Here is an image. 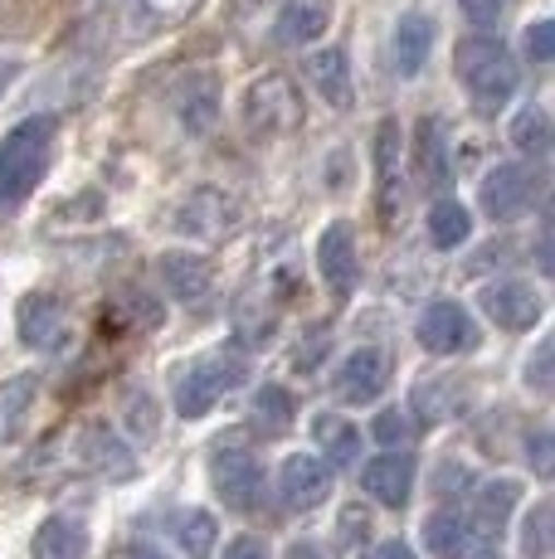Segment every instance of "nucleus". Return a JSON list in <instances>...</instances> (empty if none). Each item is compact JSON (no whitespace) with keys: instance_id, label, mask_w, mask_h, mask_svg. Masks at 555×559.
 Listing matches in <instances>:
<instances>
[{"instance_id":"9d476101","label":"nucleus","mask_w":555,"mask_h":559,"mask_svg":"<svg viewBox=\"0 0 555 559\" xmlns=\"http://www.w3.org/2000/svg\"><path fill=\"white\" fill-rule=\"evenodd\" d=\"M390 384V356L380 346H356L332 370V390L341 404H376Z\"/></svg>"},{"instance_id":"c85d7f7f","label":"nucleus","mask_w":555,"mask_h":559,"mask_svg":"<svg viewBox=\"0 0 555 559\" xmlns=\"http://www.w3.org/2000/svg\"><path fill=\"white\" fill-rule=\"evenodd\" d=\"M414 414H420L424 424H439V418L463 414V390H458L453 380H424L420 394H414Z\"/></svg>"},{"instance_id":"6e6552de","label":"nucleus","mask_w":555,"mask_h":559,"mask_svg":"<svg viewBox=\"0 0 555 559\" xmlns=\"http://www.w3.org/2000/svg\"><path fill=\"white\" fill-rule=\"evenodd\" d=\"M336 487V472L322 453H287L278 467V501L283 511H317Z\"/></svg>"},{"instance_id":"9b49d317","label":"nucleus","mask_w":555,"mask_h":559,"mask_svg":"<svg viewBox=\"0 0 555 559\" xmlns=\"http://www.w3.org/2000/svg\"><path fill=\"white\" fill-rule=\"evenodd\" d=\"M20 336H25L29 350L59 356V350L73 341V317H69V307H63V297L29 293L25 302H20Z\"/></svg>"},{"instance_id":"4c0bfd02","label":"nucleus","mask_w":555,"mask_h":559,"mask_svg":"<svg viewBox=\"0 0 555 559\" xmlns=\"http://www.w3.org/2000/svg\"><path fill=\"white\" fill-rule=\"evenodd\" d=\"M527 448H531V467H536V477H551V433L546 428H536Z\"/></svg>"},{"instance_id":"7c9ffc66","label":"nucleus","mask_w":555,"mask_h":559,"mask_svg":"<svg viewBox=\"0 0 555 559\" xmlns=\"http://www.w3.org/2000/svg\"><path fill=\"white\" fill-rule=\"evenodd\" d=\"M176 540H180V550H186L190 559H205L210 550H215V540H220V521L210 511H186L180 515V531H176Z\"/></svg>"},{"instance_id":"c756f323","label":"nucleus","mask_w":555,"mask_h":559,"mask_svg":"<svg viewBox=\"0 0 555 559\" xmlns=\"http://www.w3.org/2000/svg\"><path fill=\"white\" fill-rule=\"evenodd\" d=\"M468 234H473V219H468V210L458 200H439L429 210V239H434V249H458V243H468Z\"/></svg>"},{"instance_id":"a878e982","label":"nucleus","mask_w":555,"mask_h":559,"mask_svg":"<svg viewBox=\"0 0 555 559\" xmlns=\"http://www.w3.org/2000/svg\"><path fill=\"white\" fill-rule=\"evenodd\" d=\"M312 443L332 467H356L361 462V428L341 414H317L312 418Z\"/></svg>"},{"instance_id":"e433bc0d","label":"nucleus","mask_w":555,"mask_h":559,"mask_svg":"<svg viewBox=\"0 0 555 559\" xmlns=\"http://www.w3.org/2000/svg\"><path fill=\"white\" fill-rule=\"evenodd\" d=\"M527 53L536 63H551V53H555V25L551 20H536V25L527 29Z\"/></svg>"},{"instance_id":"2eb2a0df","label":"nucleus","mask_w":555,"mask_h":559,"mask_svg":"<svg viewBox=\"0 0 555 559\" xmlns=\"http://www.w3.org/2000/svg\"><path fill=\"white\" fill-rule=\"evenodd\" d=\"M361 487H366V497L376 501V507L400 511L414 491V457L404 453V448H390V453L370 457L366 467H361Z\"/></svg>"},{"instance_id":"6ab92c4d","label":"nucleus","mask_w":555,"mask_h":559,"mask_svg":"<svg viewBox=\"0 0 555 559\" xmlns=\"http://www.w3.org/2000/svg\"><path fill=\"white\" fill-rule=\"evenodd\" d=\"M35 559H88V521L79 511H55L39 521L35 540H29Z\"/></svg>"},{"instance_id":"393cba45","label":"nucleus","mask_w":555,"mask_h":559,"mask_svg":"<svg viewBox=\"0 0 555 559\" xmlns=\"http://www.w3.org/2000/svg\"><path fill=\"white\" fill-rule=\"evenodd\" d=\"M414 180L429 190L448 186V142H444V122L424 117L414 127Z\"/></svg>"},{"instance_id":"37998d69","label":"nucleus","mask_w":555,"mask_h":559,"mask_svg":"<svg viewBox=\"0 0 555 559\" xmlns=\"http://www.w3.org/2000/svg\"><path fill=\"white\" fill-rule=\"evenodd\" d=\"M458 559H497V540H483V535H477V540L468 545V550L458 555Z\"/></svg>"},{"instance_id":"7ed1b4c3","label":"nucleus","mask_w":555,"mask_h":559,"mask_svg":"<svg viewBox=\"0 0 555 559\" xmlns=\"http://www.w3.org/2000/svg\"><path fill=\"white\" fill-rule=\"evenodd\" d=\"M239 384H244V356H234V350H210V356H200L196 365L180 370L170 400H176L180 418H205L210 408H220Z\"/></svg>"},{"instance_id":"a19ab883","label":"nucleus","mask_w":555,"mask_h":559,"mask_svg":"<svg viewBox=\"0 0 555 559\" xmlns=\"http://www.w3.org/2000/svg\"><path fill=\"white\" fill-rule=\"evenodd\" d=\"M546 356H551V346H546V341H541V350H536V356H531V390H551Z\"/></svg>"},{"instance_id":"aec40b11","label":"nucleus","mask_w":555,"mask_h":559,"mask_svg":"<svg viewBox=\"0 0 555 559\" xmlns=\"http://www.w3.org/2000/svg\"><path fill=\"white\" fill-rule=\"evenodd\" d=\"M303 73H307V83L322 93V103L341 107V112L356 103V83H351V59H346V49H312V53L303 59Z\"/></svg>"},{"instance_id":"ddd939ff","label":"nucleus","mask_w":555,"mask_h":559,"mask_svg":"<svg viewBox=\"0 0 555 559\" xmlns=\"http://www.w3.org/2000/svg\"><path fill=\"white\" fill-rule=\"evenodd\" d=\"M317 273L332 287V297H351L361 283V253H356V234L346 219L327 224L322 239H317Z\"/></svg>"},{"instance_id":"2f4dec72","label":"nucleus","mask_w":555,"mask_h":559,"mask_svg":"<svg viewBox=\"0 0 555 559\" xmlns=\"http://www.w3.org/2000/svg\"><path fill=\"white\" fill-rule=\"evenodd\" d=\"M546 142H551L546 112H541V107H521L517 122H511V146H517V152H527V156H541V152H546Z\"/></svg>"},{"instance_id":"b1692460","label":"nucleus","mask_w":555,"mask_h":559,"mask_svg":"<svg viewBox=\"0 0 555 559\" xmlns=\"http://www.w3.org/2000/svg\"><path fill=\"white\" fill-rule=\"evenodd\" d=\"M35 400H39V374H10V380H0V448L15 443L20 428L29 424V414H35Z\"/></svg>"},{"instance_id":"1a4fd4ad","label":"nucleus","mask_w":555,"mask_h":559,"mask_svg":"<svg viewBox=\"0 0 555 559\" xmlns=\"http://www.w3.org/2000/svg\"><path fill=\"white\" fill-rule=\"evenodd\" d=\"M477 307H483L501 331H517V336L531 331V326H541V317H546V297H541V287L527 283V277L487 283L483 293H477Z\"/></svg>"},{"instance_id":"f3484780","label":"nucleus","mask_w":555,"mask_h":559,"mask_svg":"<svg viewBox=\"0 0 555 559\" xmlns=\"http://www.w3.org/2000/svg\"><path fill=\"white\" fill-rule=\"evenodd\" d=\"M434 53V20L420 15V10H410V15L394 20L390 29V69L400 73V79H420L424 63H429Z\"/></svg>"},{"instance_id":"a18cd8bd","label":"nucleus","mask_w":555,"mask_h":559,"mask_svg":"<svg viewBox=\"0 0 555 559\" xmlns=\"http://www.w3.org/2000/svg\"><path fill=\"white\" fill-rule=\"evenodd\" d=\"M127 559H166V555H156V550H127Z\"/></svg>"},{"instance_id":"72a5a7b5","label":"nucleus","mask_w":555,"mask_h":559,"mask_svg":"<svg viewBox=\"0 0 555 559\" xmlns=\"http://www.w3.org/2000/svg\"><path fill=\"white\" fill-rule=\"evenodd\" d=\"M376 438L386 448H410V438H414L410 408H380V414H376Z\"/></svg>"},{"instance_id":"f257e3e1","label":"nucleus","mask_w":555,"mask_h":559,"mask_svg":"<svg viewBox=\"0 0 555 559\" xmlns=\"http://www.w3.org/2000/svg\"><path fill=\"white\" fill-rule=\"evenodd\" d=\"M55 117H25L0 136V210H20L55 160Z\"/></svg>"},{"instance_id":"423d86ee","label":"nucleus","mask_w":555,"mask_h":559,"mask_svg":"<svg viewBox=\"0 0 555 559\" xmlns=\"http://www.w3.org/2000/svg\"><path fill=\"white\" fill-rule=\"evenodd\" d=\"M63 457H69L73 472H88V477H103V481H117V477H132L137 462H132V448L113 433L108 424H79L63 443H55Z\"/></svg>"},{"instance_id":"20e7f679","label":"nucleus","mask_w":555,"mask_h":559,"mask_svg":"<svg viewBox=\"0 0 555 559\" xmlns=\"http://www.w3.org/2000/svg\"><path fill=\"white\" fill-rule=\"evenodd\" d=\"M210 481H215V497L229 511H239V515L259 511L263 507V491H269L259 453H253V448H244V443H234V438H220V443L210 448Z\"/></svg>"},{"instance_id":"0eeeda50","label":"nucleus","mask_w":555,"mask_h":559,"mask_svg":"<svg viewBox=\"0 0 555 559\" xmlns=\"http://www.w3.org/2000/svg\"><path fill=\"white\" fill-rule=\"evenodd\" d=\"M414 336H420V346L429 350V356H468V350H477V341H483V331H477V321L468 317V307L448 302H429L420 311V321H414Z\"/></svg>"},{"instance_id":"c03bdc74","label":"nucleus","mask_w":555,"mask_h":559,"mask_svg":"<svg viewBox=\"0 0 555 559\" xmlns=\"http://www.w3.org/2000/svg\"><path fill=\"white\" fill-rule=\"evenodd\" d=\"M283 559H327V555H322V545H312V540H303V545H293V550H287Z\"/></svg>"},{"instance_id":"4be33fe9","label":"nucleus","mask_w":555,"mask_h":559,"mask_svg":"<svg viewBox=\"0 0 555 559\" xmlns=\"http://www.w3.org/2000/svg\"><path fill=\"white\" fill-rule=\"evenodd\" d=\"M376 200H380V219L386 229H394L400 214V122H380L376 127Z\"/></svg>"},{"instance_id":"473e14b6","label":"nucleus","mask_w":555,"mask_h":559,"mask_svg":"<svg viewBox=\"0 0 555 559\" xmlns=\"http://www.w3.org/2000/svg\"><path fill=\"white\" fill-rule=\"evenodd\" d=\"M132 10L146 29H170V25H180V20L196 15L200 0H132Z\"/></svg>"},{"instance_id":"cd10ccee","label":"nucleus","mask_w":555,"mask_h":559,"mask_svg":"<svg viewBox=\"0 0 555 559\" xmlns=\"http://www.w3.org/2000/svg\"><path fill=\"white\" fill-rule=\"evenodd\" d=\"M293 414H297V400L283 390V384H263L259 394H253V408H249V428L263 438L273 433H287L293 428Z\"/></svg>"},{"instance_id":"5701e85b","label":"nucleus","mask_w":555,"mask_h":559,"mask_svg":"<svg viewBox=\"0 0 555 559\" xmlns=\"http://www.w3.org/2000/svg\"><path fill=\"white\" fill-rule=\"evenodd\" d=\"M332 25V0H283L278 10V45H317Z\"/></svg>"},{"instance_id":"4468645a","label":"nucleus","mask_w":555,"mask_h":559,"mask_svg":"<svg viewBox=\"0 0 555 559\" xmlns=\"http://www.w3.org/2000/svg\"><path fill=\"white\" fill-rule=\"evenodd\" d=\"M234 224H239V204L224 195V190H215V186L196 190V195L176 210V229L186 234V239L215 243V239H224V234H234Z\"/></svg>"},{"instance_id":"412c9836","label":"nucleus","mask_w":555,"mask_h":559,"mask_svg":"<svg viewBox=\"0 0 555 559\" xmlns=\"http://www.w3.org/2000/svg\"><path fill=\"white\" fill-rule=\"evenodd\" d=\"M176 117L186 122V132H210L220 122V79L215 73H186L176 83Z\"/></svg>"},{"instance_id":"f704fd0d","label":"nucleus","mask_w":555,"mask_h":559,"mask_svg":"<svg viewBox=\"0 0 555 559\" xmlns=\"http://www.w3.org/2000/svg\"><path fill=\"white\" fill-rule=\"evenodd\" d=\"M546 521H551V501H536L527 515V531H521L527 559H546Z\"/></svg>"},{"instance_id":"a211bd4d","label":"nucleus","mask_w":555,"mask_h":559,"mask_svg":"<svg viewBox=\"0 0 555 559\" xmlns=\"http://www.w3.org/2000/svg\"><path fill=\"white\" fill-rule=\"evenodd\" d=\"M517 507H521V481L493 477V481H483V487H473V515H468V525H473V535H483V540H497V535L507 531V521L517 515Z\"/></svg>"},{"instance_id":"bb28decb","label":"nucleus","mask_w":555,"mask_h":559,"mask_svg":"<svg viewBox=\"0 0 555 559\" xmlns=\"http://www.w3.org/2000/svg\"><path fill=\"white\" fill-rule=\"evenodd\" d=\"M473 540H477L473 525H468L458 511H434L429 521H424V550L434 559H458Z\"/></svg>"},{"instance_id":"39448f33","label":"nucleus","mask_w":555,"mask_h":559,"mask_svg":"<svg viewBox=\"0 0 555 559\" xmlns=\"http://www.w3.org/2000/svg\"><path fill=\"white\" fill-rule=\"evenodd\" d=\"M303 117H307L303 93H297V83L287 79V73H263V79H253L249 93H244V127H249L259 142L297 132Z\"/></svg>"},{"instance_id":"ea45409f","label":"nucleus","mask_w":555,"mask_h":559,"mask_svg":"<svg viewBox=\"0 0 555 559\" xmlns=\"http://www.w3.org/2000/svg\"><path fill=\"white\" fill-rule=\"evenodd\" d=\"M224 559H269V550H263V545L253 540V535H239V540H234L229 550H224Z\"/></svg>"},{"instance_id":"f8f14e48","label":"nucleus","mask_w":555,"mask_h":559,"mask_svg":"<svg viewBox=\"0 0 555 559\" xmlns=\"http://www.w3.org/2000/svg\"><path fill=\"white\" fill-rule=\"evenodd\" d=\"M531 195H536V176H531L527 166H517V160L493 166L483 176V186H477V204H483V214H487V219H497V224L527 214Z\"/></svg>"},{"instance_id":"c9c22d12","label":"nucleus","mask_w":555,"mask_h":559,"mask_svg":"<svg viewBox=\"0 0 555 559\" xmlns=\"http://www.w3.org/2000/svg\"><path fill=\"white\" fill-rule=\"evenodd\" d=\"M458 5H463V15L473 20V25H483V29H487V25H497V20L507 15V10L517 5V0H458Z\"/></svg>"},{"instance_id":"58836bf2","label":"nucleus","mask_w":555,"mask_h":559,"mask_svg":"<svg viewBox=\"0 0 555 559\" xmlns=\"http://www.w3.org/2000/svg\"><path fill=\"white\" fill-rule=\"evenodd\" d=\"M366 531H370V515L361 511V507H351L346 515H341V540H346V545L366 540Z\"/></svg>"},{"instance_id":"79ce46f5","label":"nucleus","mask_w":555,"mask_h":559,"mask_svg":"<svg viewBox=\"0 0 555 559\" xmlns=\"http://www.w3.org/2000/svg\"><path fill=\"white\" fill-rule=\"evenodd\" d=\"M361 559H414V550H410L404 540H380L376 550H366Z\"/></svg>"},{"instance_id":"49530a36","label":"nucleus","mask_w":555,"mask_h":559,"mask_svg":"<svg viewBox=\"0 0 555 559\" xmlns=\"http://www.w3.org/2000/svg\"><path fill=\"white\" fill-rule=\"evenodd\" d=\"M239 5H269V0H239Z\"/></svg>"},{"instance_id":"f03ea898","label":"nucleus","mask_w":555,"mask_h":559,"mask_svg":"<svg viewBox=\"0 0 555 559\" xmlns=\"http://www.w3.org/2000/svg\"><path fill=\"white\" fill-rule=\"evenodd\" d=\"M453 69H458V83L468 88V103L483 117H497L501 107L517 98V59L493 35L463 39L453 53Z\"/></svg>"},{"instance_id":"dca6fc26","label":"nucleus","mask_w":555,"mask_h":559,"mask_svg":"<svg viewBox=\"0 0 555 559\" xmlns=\"http://www.w3.org/2000/svg\"><path fill=\"white\" fill-rule=\"evenodd\" d=\"M162 283L166 297H176L180 307H210L215 297V267L196 253H162Z\"/></svg>"}]
</instances>
